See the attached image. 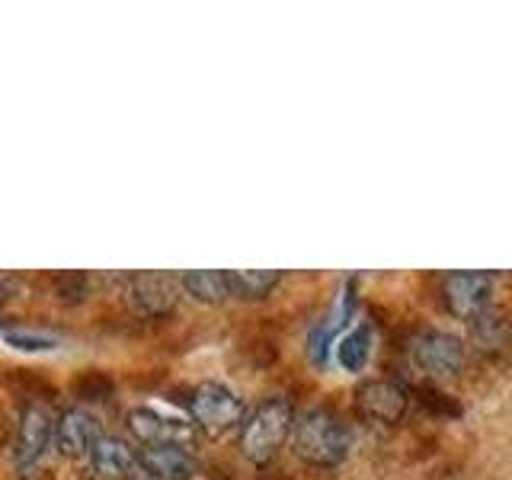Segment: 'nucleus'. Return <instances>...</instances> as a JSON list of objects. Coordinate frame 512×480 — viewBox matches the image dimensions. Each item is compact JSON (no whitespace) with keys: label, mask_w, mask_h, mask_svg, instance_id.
<instances>
[{"label":"nucleus","mask_w":512,"mask_h":480,"mask_svg":"<svg viewBox=\"0 0 512 480\" xmlns=\"http://www.w3.org/2000/svg\"><path fill=\"white\" fill-rule=\"evenodd\" d=\"M180 279H173L170 272H135L128 279L125 295L132 301V308L144 317H167L176 308L180 298Z\"/></svg>","instance_id":"9"},{"label":"nucleus","mask_w":512,"mask_h":480,"mask_svg":"<svg viewBox=\"0 0 512 480\" xmlns=\"http://www.w3.org/2000/svg\"><path fill=\"white\" fill-rule=\"evenodd\" d=\"M90 468L103 480H125L138 468V452L122 436H100L90 448Z\"/></svg>","instance_id":"12"},{"label":"nucleus","mask_w":512,"mask_h":480,"mask_svg":"<svg viewBox=\"0 0 512 480\" xmlns=\"http://www.w3.org/2000/svg\"><path fill=\"white\" fill-rule=\"evenodd\" d=\"M410 410V388L391 378H372L356 388V413L372 423H400Z\"/></svg>","instance_id":"5"},{"label":"nucleus","mask_w":512,"mask_h":480,"mask_svg":"<svg viewBox=\"0 0 512 480\" xmlns=\"http://www.w3.org/2000/svg\"><path fill=\"white\" fill-rule=\"evenodd\" d=\"M71 391H74V397L84 400V404H100V400L112 397L116 384H112V378L106 372H100V368H87V372H80L71 381Z\"/></svg>","instance_id":"18"},{"label":"nucleus","mask_w":512,"mask_h":480,"mask_svg":"<svg viewBox=\"0 0 512 480\" xmlns=\"http://www.w3.org/2000/svg\"><path fill=\"white\" fill-rule=\"evenodd\" d=\"M4 340L23 352H45L55 346V336L45 333H26V330H4Z\"/></svg>","instance_id":"21"},{"label":"nucleus","mask_w":512,"mask_h":480,"mask_svg":"<svg viewBox=\"0 0 512 480\" xmlns=\"http://www.w3.org/2000/svg\"><path fill=\"white\" fill-rule=\"evenodd\" d=\"M20 480H55L52 474H48V471H36V468H29Z\"/></svg>","instance_id":"23"},{"label":"nucleus","mask_w":512,"mask_h":480,"mask_svg":"<svg viewBox=\"0 0 512 480\" xmlns=\"http://www.w3.org/2000/svg\"><path fill=\"white\" fill-rule=\"evenodd\" d=\"M295 429V410L285 397H269L250 413L240 432V448L253 464H269L276 452L285 445V439Z\"/></svg>","instance_id":"2"},{"label":"nucleus","mask_w":512,"mask_h":480,"mask_svg":"<svg viewBox=\"0 0 512 480\" xmlns=\"http://www.w3.org/2000/svg\"><path fill=\"white\" fill-rule=\"evenodd\" d=\"M474 343L484 352H503L512 346V324L500 314H484L474 320Z\"/></svg>","instance_id":"17"},{"label":"nucleus","mask_w":512,"mask_h":480,"mask_svg":"<svg viewBox=\"0 0 512 480\" xmlns=\"http://www.w3.org/2000/svg\"><path fill=\"white\" fill-rule=\"evenodd\" d=\"M128 429L144 445H183L189 448L196 439V423L183 420V416L164 413L157 407H135L128 413Z\"/></svg>","instance_id":"6"},{"label":"nucleus","mask_w":512,"mask_h":480,"mask_svg":"<svg viewBox=\"0 0 512 480\" xmlns=\"http://www.w3.org/2000/svg\"><path fill=\"white\" fill-rule=\"evenodd\" d=\"M141 480H148V477H141Z\"/></svg>","instance_id":"25"},{"label":"nucleus","mask_w":512,"mask_h":480,"mask_svg":"<svg viewBox=\"0 0 512 480\" xmlns=\"http://www.w3.org/2000/svg\"><path fill=\"white\" fill-rule=\"evenodd\" d=\"M90 295V276L87 272H58L55 276V298L61 304H80Z\"/></svg>","instance_id":"19"},{"label":"nucleus","mask_w":512,"mask_h":480,"mask_svg":"<svg viewBox=\"0 0 512 480\" xmlns=\"http://www.w3.org/2000/svg\"><path fill=\"white\" fill-rule=\"evenodd\" d=\"M16 292H20V279L10 276V272H0V308H4L7 301H13Z\"/></svg>","instance_id":"22"},{"label":"nucleus","mask_w":512,"mask_h":480,"mask_svg":"<svg viewBox=\"0 0 512 480\" xmlns=\"http://www.w3.org/2000/svg\"><path fill=\"white\" fill-rule=\"evenodd\" d=\"M180 285L186 292L202 301V304H221L224 298H231V288H228V272H218V269H196V272H186L180 279Z\"/></svg>","instance_id":"15"},{"label":"nucleus","mask_w":512,"mask_h":480,"mask_svg":"<svg viewBox=\"0 0 512 480\" xmlns=\"http://www.w3.org/2000/svg\"><path fill=\"white\" fill-rule=\"evenodd\" d=\"M189 416L205 436H224L244 420V400L218 381H205L189 394Z\"/></svg>","instance_id":"3"},{"label":"nucleus","mask_w":512,"mask_h":480,"mask_svg":"<svg viewBox=\"0 0 512 480\" xmlns=\"http://www.w3.org/2000/svg\"><path fill=\"white\" fill-rule=\"evenodd\" d=\"M55 439V420L52 413L39 404H29L20 413V423H16V439H13V461L20 464L23 471L36 468L42 455L48 452V445Z\"/></svg>","instance_id":"8"},{"label":"nucleus","mask_w":512,"mask_h":480,"mask_svg":"<svg viewBox=\"0 0 512 480\" xmlns=\"http://www.w3.org/2000/svg\"><path fill=\"white\" fill-rule=\"evenodd\" d=\"M445 308L458 320H477L484 317L493 298V276L487 272H452L442 285Z\"/></svg>","instance_id":"7"},{"label":"nucleus","mask_w":512,"mask_h":480,"mask_svg":"<svg viewBox=\"0 0 512 480\" xmlns=\"http://www.w3.org/2000/svg\"><path fill=\"white\" fill-rule=\"evenodd\" d=\"M410 359L429 378H455L464 368V343L452 333L429 330L410 343Z\"/></svg>","instance_id":"4"},{"label":"nucleus","mask_w":512,"mask_h":480,"mask_svg":"<svg viewBox=\"0 0 512 480\" xmlns=\"http://www.w3.org/2000/svg\"><path fill=\"white\" fill-rule=\"evenodd\" d=\"M372 359V327L359 324L349 333L340 336V346H336V362H340L346 372H362Z\"/></svg>","instance_id":"16"},{"label":"nucleus","mask_w":512,"mask_h":480,"mask_svg":"<svg viewBox=\"0 0 512 480\" xmlns=\"http://www.w3.org/2000/svg\"><path fill=\"white\" fill-rule=\"evenodd\" d=\"M352 314V285L343 288V298L336 301V308L320 320V324L311 330L308 336V352H311V362L314 365H327V356H330V343H333V336L343 330V324L349 320Z\"/></svg>","instance_id":"13"},{"label":"nucleus","mask_w":512,"mask_h":480,"mask_svg":"<svg viewBox=\"0 0 512 480\" xmlns=\"http://www.w3.org/2000/svg\"><path fill=\"white\" fill-rule=\"evenodd\" d=\"M279 282H282V272H272V269H240V272H228L231 298H240V301H260Z\"/></svg>","instance_id":"14"},{"label":"nucleus","mask_w":512,"mask_h":480,"mask_svg":"<svg viewBox=\"0 0 512 480\" xmlns=\"http://www.w3.org/2000/svg\"><path fill=\"white\" fill-rule=\"evenodd\" d=\"M138 468L148 480H189L199 471V461L183 445H144Z\"/></svg>","instance_id":"10"},{"label":"nucleus","mask_w":512,"mask_h":480,"mask_svg":"<svg viewBox=\"0 0 512 480\" xmlns=\"http://www.w3.org/2000/svg\"><path fill=\"white\" fill-rule=\"evenodd\" d=\"M100 420L84 410V407H71L61 413V420L55 426V445L64 458H84L90 455L93 442L100 439Z\"/></svg>","instance_id":"11"},{"label":"nucleus","mask_w":512,"mask_h":480,"mask_svg":"<svg viewBox=\"0 0 512 480\" xmlns=\"http://www.w3.org/2000/svg\"><path fill=\"white\" fill-rule=\"evenodd\" d=\"M352 426L336 416L333 410H308L298 416V423L292 429V445H295V455L301 461L314 464V468H336L349 458V448H352Z\"/></svg>","instance_id":"1"},{"label":"nucleus","mask_w":512,"mask_h":480,"mask_svg":"<svg viewBox=\"0 0 512 480\" xmlns=\"http://www.w3.org/2000/svg\"><path fill=\"white\" fill-rule=\"evenodd\" d=\"M420 404L429 410V413H436V416H448V420H452V416H461V404L455 397H448V394H442V391H436V388H420Z\"/></svg>","instance_id":"20"},{"label":"nucleus","mask_w":512,"mask_h":480,"mask_svg":"<svg viewBox=\"0 0 512 480\" xmlns=\"http://www.w3.org/2000/svg\"><path fill=\"white\" fill-rule=\"evenodd\" d=\"M7 436H10V426H7V420H4V413H0V448H4Z\"/></svg>","instance_id":"24"}]
</instances>
